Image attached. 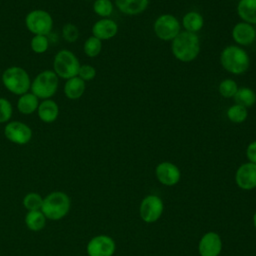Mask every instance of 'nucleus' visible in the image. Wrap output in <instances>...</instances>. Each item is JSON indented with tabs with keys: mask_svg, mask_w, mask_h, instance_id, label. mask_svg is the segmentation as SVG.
Here are the masks:
<instances>
[{
	"mask_svg": "<svg viewBox=\"0 0 256 256\" xmlns=\"http://www.w3.org/2000/svg\"><path fill=\"white\" fill-rule=\"evenodd\" d=\"M171 50L174 57L181 62L193 61L200 52V40L196 33L180 31L172 40Z\"/></svg>",
	"mask_w": 256,
	"mask_h": 256,
	"instance_id": "obj_1",
	"label": "nucleus"
},
{
	"mask_svg": "<svg viewBox=\"0 0 256 256\" xmlns=\"http://www.w3.org/2000/svg\"><path fill=\"white\" fill-rule=\"evenodd\" d=\"M220 63L227 72L239 75L246 72L250 66V58L247 52L239 46L229 45L220 54Z\"/></svg>",
	"mask_w": 256,
	"mask_h": 256,
	"instance_id": "obj_2",
	"label": "nucleus"
},
{
	"mask_svg": "<svg viewBox=\"0 0 256 256\" xmlns=\"http://www.w3.org/2000/svg\"><path fill=\"white\" fill-rule=\"evenodd\" d=\"M71 207L69 196L62 191H54L43 198L41 211L50 220H59L67 215Z\"/></svg>",
	"mask_w": 256,
	"mask_h": 256,
	"instance_id": "obj_3",
	"label": "nucleus"
},
{
	"mask_svg": "<svg viewBox=\"0 0 256 256\" xmlns=\"http://www.w3.org/2000/svg\"><path fill=\"white\" fill-rule=\"evenodd\" d=\"M4 87L15 95H23L30 90L31 79L27 71L19 66L8 67L1 76Z\"/></svg>",
	"mask_w": 256,
	"mask_h": 256,
	"instance_id": "obj_4",
	"label": "nucleus"
},
{
	"mask_svg": "<svg viewBox=\"0 0 256 256\" xmlns=\"http://www.w3.org/2000/svg\"><path fill=\"white\" fill-rule=\"evenodd\" d=\"M59 77L53 70H44L31 82L30 90L39 99H50L57 91Z\"/></svg>",
	"mask_w": 256,
	"mask_h": 256,
	"instance_id": "obj_5",
	"label": "nucleus"
},
{
	"mask_svg": "<svg viewBox=\"0 0 256 256\" xmlns=\"http://www.w3.org/2000/svg\"><path fill=\"white\" fill-rule=\"evenodd\" d=\"M80 62L76 55L68 49L58 51L53 60V71L63 79H70L78 75Z\"/></svg>",
	"mask_w": 256,
	"mask_h": 256,
	"instance_id": "obj_6",
	"label": "nucleus"
},
{
	"mask_svg": "<svg viewBox=\"0 0 256 256\" xmlns=\"http://www.w3.org/2000/svg\"><path fill=\"white\" fill-rule=\"evenodd\" d=\"M25 25L32 34L47 36L52 30L53 19L47 11L35 9L26 15Z\"/></svg>",
	"mask_w": 256,
	"mask_h": 256,
	"instance_id": "obj_7",
	"label": "nucleus"
},
{
	"mask_svg": "<svg viewBox=\"0 0 256 256\" xmlns=\"http://www.w3.org/2000/svg\"><path fill=\"white\" fill-rule=\"evenodd\" d=\"M164 212L163 200L155 195L149 194L145 196L139 206V215L142 221L151 224L158 221Z\"/></svg>",
	"mask_w": 256,
	"mask_h": 256,
	"instance_id": "obj_8",
	"label": "nucleus"
},
{
	"mask_svg": "<svg viewBox=\"0 0 256 256\" xmlns=\"http://www.w3.org/2000/svg\"><path fill=\"white\" fill-rule=\"evenodd\" d=\"M155 35L164 41H172L180 33V22L171 14L160 15L153 24Z\"/></svg>",
	"mask_w": 256,
	"mask_h": 256,
	"instance_id": "obj_9",
	"label": "nucleus"
},
{
	"mask_svg": "<svg viewBox=\"0 0 256 256\" xmlns=\"http://www.w3.org/2000/svg\"><path fill=\"white\" fill-rule=\"evenodd\" d=\"M86 251L88 256H113L116 251V243L112 237L100 234L89 240Z\"/></svg>",
	"mask_w": 256,
	"mask_h": 256,
	"instance_id": "obj_10",
	"label": "nucleus"
},
{
	"mask_svg": "<svg viewBox=\"0 0 256 256\" xmlns=\"http://www.w3.org/2000/svg\"><path fill=\"white\" fill-rule=\"evenodd\" d=\"M4 135L10 142L24 145L32 139V129L21 121H11L4 127Z\"/></svg>",
	"mask_w": 256,
	"mask_h": 256,
	"instance_id": "obj_11",
	"label": "nucleus"
},
{
	"mask_svg": "<svg viewBox=\"0 0 256 256\" xmlns=\"http://www.w3.org/2000/svg\"><path fill=\"white\" fill-rule=\"evenodd\" d=\"M155 176L164 186H175L181 179V171L177 165L169 161L160 162L155 168Z\"/></svg>",
	"mask_w": 256,
	"mask_h": 256,
	"instance_id": "obj_12",
	"label": "nucleus"
},
{
	"mask_svg": "<svg viewBox=\"0 0 256 256\" xmlns=\"http://www.w3.org/2000/svg\"><path fill=\"white\" fill-rule=\"evenodd\" d=\"M223 243L220 235L214 231H208L202 235L198 242V253L200 256H219Z\"/></svg>",
	"mask_w": 256,
	"mask_h": 256,
	"instance_id": "obj_13",
	"label": "nucleus"
},
{
	"mask_svg": "<svg viewBox=\"0 0 256 256\" xmlns=\"http://www.w3.org/2000/svg\"><path fill=\"white\" fill-rule=\"evenodd\" d=\"M236 185L242 190L256 188V164L246 162L241 164L235 172Z\"/></svg>",
	"mask_w": 256,
	"mask_h": 256,
	"instance_id": "obj_14",
	"label": "nucleus"
},
{
	"mask_svg": "<svg viewBox=\"0 0 256 256\" xmlns=\"http://www.w3.org/2000/svg\"><path fill=\"white\" fill-rule=\"evenodd\" d=\"M232 38L235 43L241 46H248L256 39V29L246 22H239L232 29Z\"/></svg>",
	"mask_w": 256,
	"mask_h": 256,
	"instance_id": "obj_15",
	"label": "nucleus"
},
{
	"mask_svg": "<svg viewBox=\"0 0 256 256\" xmlns=\"http://www.w3.org/2000/svg\"><path fill=\"white\" fill-rule=\"evenodd\" d=\"M118 32L117 23L109 18H102L94 23L92 26V36L102 40H109L113 38Z\"/></svg>",
	"mask_w": 256,
	"mask_h": 256,
	"instance_id": "obj_16",
	"label": "nucleus"
},
{
	"mask_svg": "<svg viewBox=\"0 0 256 256\" xmlns=\"http://www.w3.org/2000/svg\"><path fill=\"white\" fill-rule=\"evenodd\" d=\"M37 114L39 119L44 123H52L59 115V106L52 99L42 100L37 108Z\"/></svg>",
	"mask_w": 256,
	"mask_h": 256,
	"instance_id": "obj_17",
	"label": "nucleus"
},
{
	"mask_svg": "<svg viewBox=\"0 0 256 256\" xmlns=\"http://www.w3.org/2000/svg\"><path fill=\"white\" fill-rule=\"evenodd\" d=\"M115 4L126 15H138L146 10L149 0H115Z\"/></svg>",
	"mask_w": 256,
	"mask_h": 256,
	"instance_id": "obj_18",
	"label": "nucleus"
},
{
	"mask_svg": "<svg viewBox=\"0 0 256 256\" xmlns=\"http://www.w3.org/2000/svg\"><path fill=\"white\" fill-rule=\"evenodd\" d=\"M85 81H83L78 76H75L66 80L64 84V94L68 99L77 100L82 97L85 92Z\"/></svg>",
	"mask_w": 256,
	"mask_h": 256,
	"instance_id": "obj_19",
	"label": "nucleus"
},
{
	"mask_svg": "<svg viewBox=\"0 0 256 256\" xmlns=\"http://www.w3.org/2000/svg\"><path fill=\"white\" fill-rule=\"evenodd\" d=\"M237 13L243 22L256 24V0H240L237 5Z\"/></svg>",
	"mask_w": 256,
	"mask_h": 256,
	"instance_id": "obj_20",
	"label": "nucleus"
},
{
	"mask_svg": "<svg viewBox=\"0 0 256 256\" xmlns=\"http://www.w3.org/2000/svg\"><path fill=\"white\" fill-rule=\"evenodd\" d=\"M39 98L32 92H27L21 95L17 101V109L21 114L30 115L37 111L39 106Z\"/></svg>",
	"mask_w": 256,
	"mask_h": 256,
	"instance_id": "obj_21",
	"label": "nucleus"
},
{
	"mask_svg": "<svg viewBox=\"0 0 256 256\" xmlns=\"http://www.w3.org/2000/svg\"><path fill=\"white\" fill-rule=\"evenodd\" d=\"M182 25L185 28V31L196 33L203 28L204 18L199 12L190 11L183 16Z\"/></svg>",
	"mask_w": 256,
	"mask_h": 256,
	"instance_id": "obj_22",
	"label": "nucleus"
},
{
	"mask_svg": "<svg viewBox=\"0 0 256 256\" xmlns=\"http://www.w3.org/2000/svg\"><path fill=\"white\" fill-rule=\"evenodd\" d=\"M233 98H234L235 104H238L245 108H248L255 104L256 93L251 88L240 87V88H238V90Z\"/></svg>",
	"mask_w": 256,
	"mask_h": 256,
	"instance_id": "obj_23",
	"label": "nucleus"
},
{
	"mask_svg": "<svg viewBox=\"0 0 256 256\" xmlns=\"http://www.w3.org/2000/svg\"><path fill=\"white\" fill-rule=\"evenodd\" d=\"M46 217L41 210L28 211L25 216V224L31 231H40L46 224Z\"/></svg>",
	"mask_w": 256,
	"mask_h": 256,
	"instance_id": "obj_24",
	"label": "nucleus"
},
{
	"mask_svg": "<svg viewBox=\"0 0 256 256\" xmlns=\"http://www.w3.org/2000/svg\"><path fill=\"white\" fill-rule=\"evenodd\" d=\"M226 115L231 122L235 124H239L244 122L247 119L248 111H247V108L238 104H234L227 109Z\"/></svg>",
	"mask_w": 256,
	"mask_h": 256,
	"instance_id": "obj_25",
	"label": "nucleus"
},
{
	"mask_svg": "<svg viewBox=\"0 0 256 256\" xmlns=\"http://www.w3.org/2000/svg\"><path fill=\"white\" fill-rule=\"evenodd\" d=\"M83 50L86 56L93 58L100 54L102 50V41L94 36L88 37L83 45Z\"/></svg>",
	"mask_w": 256,
	"mask_h": 256,
	"instance_id": "obj_26",
	"label": "nucleus"
},
{
	"mask_svg": "<svg viewBox=\"0 0 256 256\" xmlns=\"http://www.w3.org/2000/svg\"><path fill=\"white\" fill-rule=\"evenodd\" d=\"M43 204V198L40 194L35 192H30L23 198V205L28 211L41 210Z\"/></svg>",
	"mask_w": 256,
	"mask_h": 256,
	"instance_id": "obj_27",
	"label": "nucleus"
},
{
	"mask_svg": "<svg viewBox=\"0 0 256 256\" xmlns=\"http://www.w3.org/2000/svg\"><path fill=\"white\" fill-rule=\"evenodd\" d=\"M93 11L98 16L107 18L113 12V3L111 0H95L93 3Z\"/></svg>",
	"mask_w": 256,
	"mask_h": 256,
	"instance_id": "obj_28",
	"label": "nucleus"
},
{
	"mask_svg": "<svg viewBox=\"0 0 256 256\" xmlns=\"http://www.w3.org/2000/svg\"><path fill=\"white\" fill-rule=\"evenodd\" d=\"M218 90L222 97L233 98L238 90V86L233 79H224L220 82Z\"/></svg>",
	"mask_w": 256,
	"mask_h": 256,
	"instance_id": "obj_29",
	"label": "nucleus"
},
{
	"mask_svg": "<svg viewBox=\"0 0 256 256\" xmlns=\"http://www.w3.org/2000/svg\"><path fill=\"white\" fill-rule=\"evenodd\" d=\"M31 49L36 54H43L49 47V40L45 35H34L30 42Z\"/></svg>",
	"mask_w": 256,
	"mask_h": 256,
	"instance_id": "obj_30",
	"label": "nucleus"
},
{
	"mask_svg": "<svg viewBox=\"0 0 256 256\" xmlns=\"http://www.w3.org/2000/svg\"><path fill=\"white\" fill-rule=\"evenodd\" d=\"M13 113V107L10 101L4 97H0V123H8Z\"/></svg>",
	"mask_w": 256,
	"mask_h": 256,
	"instance_id": "obj_31",
	"label": "nucleus"
},
{
	"mask_svg": "<svg viewBox=\"0 0 256 256\" xmlns=\"http://www.w3.org/2000/svg\"><path fill=\"white\" fill-rule=\"evenodd\" d=\"M62 36L67 42L73 43L79 37V29L76 25L72 23H67L62 28Z\"/></svg>",
	"mask_w": 256,
	"mask_h": 256,
	"instance_id": "obj_32",
	"label": "nucleus"
},
{
	"mask_svg": "<svg viewBox=\"0 0 256 256\" xmlns=\"http://www.w3.org/2000/svg\"><path fill=\"white\" fill-rule=\"evenodd\" d=\"M79 78H81L83 81H90L95 78L96 76V69L89 64H83L80 65L78 75Z\"/></svg>",
	"mask_w": 256,
	"mask_h": 256,
	"instance_id": "obj_33",
	"label": "nucleus"
},
{
	"mask_svg": "<svg viewBox=\"0 0 256 256\" xmlns=\"http://www.w3.org/2000/svg\"><path fill=\"white\" fill-rule=\"evenodd\" d=\"M246 157L248 162L256 164V140L250 142L246 148Z\"/></svg>",
	"mask_w": 256,
	"mask_h": 256,
	"instance_id": "obj_34",
	"label": "nucleus"
},
{
	"mask_svg": "<svg viewBox=\"0 0 256 256\" xmlns=\"http://www.w3.org/2000/svg\"><path fill=\"white\" fill-rule=\"evenodd\" d=\"M252 222H253L254 228L256 229V211L254 212V214H253V216H252Z\"/></svg>",
	"mask_w": 256,
	"mask_h": 256,
	"instance_id": "obj_35",
	"label": "nucleus"
},
{
	"mask_svg": "<svg viewBox=\"0 0 256 256\" xmlns=\"http://www.w3.org/2000/svg\"><path fill=\"white\" fill-rule=\"evenodd\" d=\"M83 1H88V0H83Z\"/></svg>",
	"mask_w": 256,
	"mask_h": 256,
	"instance_id": "obj_36",
	"label": "nucleus"
}]
</instances>
